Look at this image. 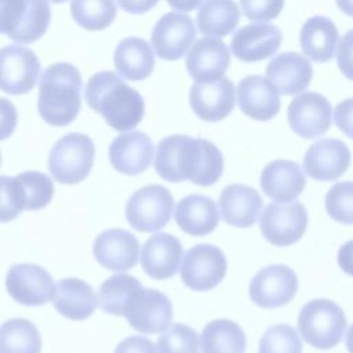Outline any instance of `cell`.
<instances>
[{
  "mask_svg": "<svg viewBox=\"0 0 353 353\" xmlns=\"http://www.w3.org/2000/svg\"><path fill=\"white\" fill-rule=\"evenodd\" d=\"M154 170L168 182L189 179L199 186L214 185L223 172V156L210 141L188 135H171L156 148Z\"/></svg>",
  "mask_w": 353,
  "mask_h": 353,
  "instance_id": "1",
  "label": "cell"
},
{
  "mask_svg": "<svg viewBox=\"0 0 353 353\" xmlns=\"http://www.w3.org/2000/svg\"><path fill=\"white\" fill-rule=\"evenodd\" d=\"M84 98L94 112L102 114L105 121L120 132L135 128L145 113L141 94L110 70L90 77Z\"/></svg>",
  "mask_w": 353,
  "mask_h": 353,
  "instance_id": "2",
  "label": "cell"
},
{
  "mask_svg": "<svg viewBox=\"0 0 353 353\" xmlns=\"http://www.w3.org/2000/svg\"><path fill=\"white\" fill-rule=\"evenodd\" d=\"M81 87L80 72L72 63L48 66L39 81L37 109L41 119L54 127L70 124L81 106Z\"/></svg>",
  "mask_w": 353,
  "mask_h": 353,
  "instance_id": "3",
  "label": "cell"
},
{
  "mask_svg": "<svg viewBox=\"0 0 353 353\" xmlns=\"http://www.w3.org/2000/svg\"><path fill=\"white\" fill-rule=\"evenodd\" d=\"M346 328L343 310L331 299L317 298L307 302L298 314V330L305 342L317 349L336 346Z\"/></svg>",
  "mask_w": 353,
  "mask_h": 353,
  "instance_id": "4",
  "label": "cell"
},
{
  "mask_svg": "<svg viewBox=\"0 0 353 353\" xmlns=\"http://www.w3.org/2000/svg\"><path fill=\"white\" fill-rule=\"evenodd\" d=\"M51 21L47 0H0V34L19 44L39 40Z\"/></svg>",
  "mask_w": 353,
  "mask_h": 353,
  "instance_id": "5",
  "label": "cell"
},
{
  "mask_svg": "<svg viewBox=\"0 0 353 353\" xmlns=\"http://www.w3.org/2000/svg\"><path fill=\"white\" fill-rule=\"evenodd\" d=\"M95 146L88 135L70 132L52 146L48 170L52 178L63 185H74L85 179L94 165Z\"/></svg>",
  "mask_w": 353,
  "mask_h": 353,
  "instance_id": "6",
  "label": "cell"
},
{
  "mask_svg": "<svg viewBox=\"0 0 353 353\" xmlns=\"http://www.w3.org/2000/svg\"><path fill=\"white\" fill-rule=\"evenodd\" d=\"M174 199L161 185H148L138 189L127 201L125 218L138 232H156L171 219Z\"/></svg>",
  "mask_w": 353,
  "mask_h": 353,
  "instance_id": "7",
  "label": "cell"
},
{
  "mask_svg": "<svg viewBox=\"0 0 353 353\" xmlns=\"http://www.w3.org/2000/svg\"><path fill=\"white\" fill-rule=\"evenodd\" d=\"M123 316L143 334L164 331L172 320V305L167 295L153 288H138L127 299Z\"/></svg>",
  "mask_w": 353,
  "mask_h": 353,
  "instance_id": "8",
  "label": "cell"
},
{
  "mask_svg": "<svg viewBox=\"0 0 353 353\" xmlns=\"http://www.w3.org/2000/svg\"><path fill=\"white\" fill-rule=\"evenodd\" d=\"M228 262L223 251L212 244H197L182 261L181 279L193 291H210L225 277Z\"/></svg>",
  "mask_w": 353,
  "mask_h": 353,
  "instance_id": "9",
  "label": "cell"
},
{
  "mask_svg": "<svg viewBox=\"0 0 353 353\" xmlns=\"http://www.w3.org/2000/svg\"><path fill=\"white\" fill-rule=\"evenodd\" d=\"M307 226V212L299 201L265 205L259 215V228L263 237L276 247L295 244Z\"/></svg>",
  "mask_w": 353,
  "mask_h": 353,
  "instance_id": "10",
  "label": "cell"
},
{
  "mask_svg": "<svg viewBox=\"0 0 353 353\" xmlns=\"http://www.w3.org/2000/svg\"><path fill=\"white\" fill-rule=\"evenodd\" d=\"M6 288L10 296L21 305L39 306L55 296L51 274L34 263H17L8 269Z\"/></svg>",
  "mask_w": 353,
  "mask_h": 353,
  "instance_id": "11",
  "label": "cell"
},
{
  "mask_svg": "<svg viewBox=\"0 0 353 353\" xmlns=\"http://www.w3.org/2000/svg\"><path fill=\"white\" fill-rule=\"evenodd\" d=\"M40 74V61L28 47L11 44L0 48V90L21 95L29 92Z\"/></svg>",
  "mask_w": 353,
  "mask_h": 353,
  "instance_id": "12",
  "label": "cell"
},
{
  "mask_svg": "<svg viewBox=\"0 0 353 353\" xmlns=\"http://www.w3.org/2000/svg\"><path fill=\"white\" fill-rule=\"evenodd\" d=\"M332 108L328 99L319 92L296 95L288 105L287 119L291 130L303 139L317 138L331 127Z\"/></svg>",
  "mask_w": 353,
  "mask_h": 353,
  "instance_id": "13",
  "label": "cell"
},
{
  "mask_svg": "<svg viewBox=\"0 0 353 353\" xmlns=\"http://www.w3.org/2000/svg\"><path fill=\"white\" fill-rule=\"evenodd\" d=\"M298 291V277L285 265H269L261 269L250 284L251 301L268 309L291 302Z\"/></svg>",
  "mask_w": 353,
  "mask_h": 353,
  "instance_id": "14",
  "label": "cell"
},
{
  "mask_svg": "<svg viewBox=\"0 0 353 353\" xmlns=\"http://www.w3.org/2000/svg\"><path fill=\"white\" fill-rule=\"evenodd\" d=\"M196 39L193 19L182 12H167L152 30V46L161 59L176 61L186 54Z\"/></svg>",
  "mask_w": 353,
  "mask_h": 353,
  "instance_id": "15",
  "label": "cell"
},
{
  "mask_svg": "<svg viewBox=\"0 0 353 353\" xmlns=\"http://www.w3.org/2000/svg\"><path fill=\"white\" fill-rule=\"evenodd\" d=\"M347 145L335 138H324L310 145L303 157V171L316 181H335L350 165Z\"/></svg>",
  "mask_w": 353,
  "mask_h": 353,
  "instance_id": "16",
  "label": "cell"
},
{
  "mask_svg": "<svg viewBox=\"0 0 353 353\" xmlns=\"http://www.w3.org/2000/svg\"><path fill=\"white\" fill-rule=\"evenodd\" d=\"M185 63L196 83H211L225 76L230 63V52L222 40L203 37L193 44Z\"/></svg>",
  "mask_w": 353,
  "mask_h": 353,
  "instance_id": "17",
  "label": "cell"
},
{
  "mask_svg": "<svg viewBox=\"0 0 353 353\" xmlns=\"http://www.w3.org/2000/svg\"><path fill=\"white\" fill-rule=\"evenodd\" d=\"M92 252L98 263L103 268L114 272H123L137 265L139 241L128 230L108 229L97 236Z\"/></svg>",
  "mask_w": 353,
  "mask_h": 353,
  "instance_id": "18",
  "label": "cell"
},
{
  "mask_svg": "<svg viewBox=\"0 0 353 353\" xmlns=\"http://www.w3.org/2000/svg\"><path fill=\"white\" fill-rule=\"evenodd\" d=\"M234 101V85L228 77L211 83H194L190 87V106L204 121L223 120L233 110Z\"/></svg>",
  "mask_w": 353,
  "mask_h": 353,
  "instance_id": "19",
  "label": "cell"
},
{
  "mask_svg": "<svg viewBox=\"0 0 353 353\" xmlns=\"http://www.w3.org/2000/svg\"><path fill=\"white\" fill-rule=\"evenodd\" d=\"M283 40L281 30L270 23H250L239 29L230 41L232 52L243 62H256L276 54Z\"/></svg>",
  "mask_w": 353,
  "mask_h": 353,
  "instance_id": "20",
  "label": "cell"
},
{
  "mask_svg": "<svg viewBox=\"0 0 353 353\" xmlns=\"http://www.w3.org/2000/svg\"><path fill=\"white\" fill-rule=\"evenodd\" d=\"M182 255V244L175 236L156 233L142 247L141 266L149 277L165 280L179 270Z\"/></svg>",
  "mask_w": 353,
  "mask_h": 353,
  "instance_id": "21",
  "label": "cell"
},
{
  "mask_svg": "<svg viewBox=\"0 0 353 353\" xmlns=\"http://www.w3.org/2000/svg\"><path fill=\"white\" fill-rule=\"evenodd\" d=\"M153 142L141 132H123L116 137L109 148V160L113 168L125 175H138L152 163Z\"/></svg>",
  "mask_w": 353,
  "mask_h": 353,
  "instance_id": "22",
  "label": "cell"
},
{
  "mask_svg": "<svg viewBox=\"0 0 353 353\" xmlns=\"http://www.w3.org/2000/svg\"><path fill=\"white\" fill-rule=\"evenodd\" d=\"M305 185L301 165L291 160H274L261 172V188L274 203H291L303 192Z\"/></svg>",
  "mask_w": 353,
  "mask_h": 353,
  "instance_id": "23",
  "label": "cell"
},
{
  "mask_svg": "<svg viewBox=\"0 0 353 353\" xmlns=\"http://www.w3.org/2000/svg\"><path fill=\"white\" fill-rule=\"evenodd\" d=\"M312 76L313 70L309 59L294 51L276 55L266 68L268 80L284 95H294L307 88Z\"/></svg>",
  "mask_w": 353,
  "mask_h": 353,
  "instance_id": "24",
  "label": "cell"
},
{
  "mask_svg": "<svg viewBox=\"0 0 353 353\" xmlns=\"http://www.w3.org/2000/svg\"><path fill=\"white\" fill-rule=\"evenodd\" d=\"M237 103L244 114L258 121H268L280 110L279 91L261 76H247L239 83Z\"/></svg>",
  "mask_w": 353,
  "mask_h": 353,
  "instance_id": "25",
  "label": "cell"
},
{
  "mask_svg": "<svg viewBox=\"0 0 353 353\" xmlns=\"http://www.w3.org/2000/svg\"><path fill=\"white\" fill-rule=\"evenodd\" d=\"M262 204V197L255 189L240 183L228 185L218 201L221 218L236 228L252 226L259 216Z\"/></svg>",
  "mask_w": 353,
  "mask_h": 353,
  "instance_id": "26",
  "label": "cell"
},
{
  "mask_svg": "<svg viewBox=\"0 0 353 353\" xmlns=\"http://www.w3.org/2000/svg\"><path fill=\"white\" fill-rule=\"evenodd\" d=\"M219 212L212 199L203 194H189L181 199L175 208V222L190 236L210 234L219 222Z\"/></svg>",
  "mask_w": 353,
  "mask_h": 353,
  "instance_id": "27",
  "label": "cell"
},
{
  "mask_svg": "<svg viewBox=\"0 0 353 353\" xmlns=\"http://www.w3.org/2000/svg\"><path fill=\"white\" fill-rule=\"evenodd\" d=\"M98 306L92 287L76 277L59 280L57 284L54 307L70 320L88 319Z\"/></svg>",
  "mask_w": 353,
  "mask_h": 353,
  "instance_id": "28",
  "label": "cell"
},
{
  "mask_svg": "<svg viewBox=\"0 0 353 353\" xmlns=\"http://www.w3.org/2000/svg\"><path fill=\"white\" fill-rule=\"evenodd\" d=\"M114 68L127 80L138 81L149 77L154 68L152 47L141 37L123 39L113 55Z\"/></svg>",
  "mask_w": 353,
  "mask_h": 353,
  "instance_id": "29",
  "label": "cell"
},
{
  "mask_svg": "<svg viewBox=\"0 0 353 353\" xmlns=\"http://www.w3.org/2000/svg\"><path fill=\"white\" fill-rule=\"evenodd\" d=\"M339 34L330 18L314 15L309 18L299 33L303 54L314 62H328L335 52Z\"/></svg>",
  "mask_w": 353,
  "mask_h": 353,
  "instance_id": "30",
  "label": "cell"
},
{
  "mask_svg": "<svg viewBox=\"0 0 353 353\" xmlns=\"http://www.w3.org/2000/svg\"><path fill=\"white\" fill-rule=\"evenodd\" d=\"M239 19L240 10L233 0H204L196 17L200 33L212 37H223L232 33Z\"/></svg>",
  "mask_w": 353,
  "mask_h": 353,
  "instance_id": "31",
  "label": "cell"
},
{
  "mask_svg": "<svg viewBox=\"0 0 353 353\" xmlns=\"http://www.w3.org/2000/svg\"><path fill=\"white\" fill-rule=\"evenodd\" d=\"M245 345L247 339L241 327L228 319L210 321L200 335L203 353H244Z\"/></svg>",
  "mask_w": 353,
  "mask_h": 353,
  "instance_id": "32",
  "label": "cell"
},
{
  "mask_svg": "<svg viewBox=\"0 0 353 353\" xmlns=\"http://www.w3.org/2000/svg\"><path fill=\"white\" fill-rule=\"evenodd\" d=\"M41 338L26 319H10L0 325V353H40Z\"/></svg>",
  "mask_w": 353,
  "mask_h": 353,
  "instance_id": "33",
  "label": "cell"
},
{
  "mask_svg": "<svg viewBox=\"0 0 353 353\" xmlns=\"http://www.w3.org/2000/svg\"><path fill=\"white\" fill-rule=\"evenodd\" d=\"M141 287V281L131 274H114L99 287L98 306L106 313L123 316L128 296Z\"/></svg>",
  "mask_w": 353,
  "mask_h": 353,
  "instance_id": "34",
  "label": "cell"
},
{
  "mask_svg": "<svg viewBox=\"0 0 353 353\" xmlns=\"http://www.w3.org/2000/svg\"><path fill=\"white\" fill-rule=\"evenodd\" d=\"M114 0H72L70 14L77 25L97 32L108 28L116 18Z\"/></svg>",
  "mask_w": 353,
  "mask_h": 353,
  "instance_id": "35",
  "label": "cell"
},
{
  "mask_svg": "<svg viewBox=\"0 0 353 353\" xmlns=\"http://www.w3.org/2000/svg\"><path fill=\"white\" fill-rule=\"evenodd\" d=\"M25 210L34 211L44 208L54 196V183L51 178L39 171H25L17 175Z\"/></svg>",
  "mask_w": 353,
  "mask_h": 353,
  "instance_id": "36",
  "label": "cell"
},
{
  "mask_svg": "<svg viewBox=\"0 0 353 353\" xmlns=\"http://www.w3.org/2000/svg\"><path fill=\"white\" fill-rule=\"evenodd\" d=\"M258 353H302V342L295 328L277 324L265 331L259 341Z\"/></svg>",
  "mask_w": 353,
  "mask_h": 353,
  "instance_id": "37",
  "label": "cell"
},
{
  "mask_svg": "<svg viewBox=\"0 0 353 353\" xmlns=\"http://www.w3.org/2000/svg\"><path fill=\"white\" fill-rule=\"evenodd\" d=\"M159 353H199V335L185 324H171L157 339Z\"/></svg>",
  "mask_w": 353,
  "mask_h": 353,
  "instance_id": "38",
  "label": "cell"
},
{
  "mask_svg": "<svg viewBox=\"0 0 353 353\" xmlns=\"http://www.w3.org/2000/svg\"><path fill=\"white\" fill-rule=\"evenodd\" d=\"M328 215L343 225H353V182H338L325 194Z\"/></svg>",
  "mask_w": 353,
  "mask_h": 353,
  "instance_id": "39",
  "label": "cell"
},
{
  "mask_svg": "<svg viewBox=\"0 0 353 353\" xmlns=\"http://www.w3.org/2000/svg\"><path fill=\"white\" fill-rule=\"evenodd\" d=\"M25 210L23 196L17 176H0V222L15 219Z\"/></svg>",
  "mask_w": 353,
  "mask_h": 353,
  "instance_id": "40",
  "label": "cell"
},
{
  "mask_svg": "<svg viewBox=\"0 0 353 353\" xmlns=\"http://www.w3.org/2000/svg\"><path fill=\"white\" fill-rule=\"evenodd\" d=\"M284 0H240V8L245 18L256 22H268L279 17Z\"/></svg>",
  "mask_w": 353,
  "mask_h": 353,
  "instance_id": "41",
  "label": "cell"
},
{
  "mask_svg": "<svg viewBox=\"0 0 353 353\" xmlns=\"http://www.w3.org/2000/svg\"><path fill=\"white\" fill-rule=\"evenodd\" d=\"M336 61L341 72L349 80H353V29L345 33L338 44Z\"/></svg>",
  "mask_w": 353,
  "mask_h": 353,
  "instance_id": "42",
  "label": "cell"
},
{
  "mask_svg": "<svg viewBox=\"0 0 353 353\" xmlns=\"http://www.w3.org/2000/svg\"><path fill=\"white\" fill-rule=\"evenodd\" d=\"M18 123L15 106L6 98H0V141L12 135Z\"/></svg>",
  "mask_w": 353,
  "mask_h": 353,
  "instance_id": "43",
  "label": "cell"
},
{
  "mask_svg": "<svg viewBox=\"0 0 353 353\" xmlns=\"http://www.w3.org/2000/svg\"><path fill=\"white\" fill-rule=\"evenodd\" d=\"M334 120L338 128L353 139V98H347L336 105Z\"/></svg>",
  "mask_w": 353,
  "mask_h": 353,
  "instance_id": "44",
  "label": "cell"
},
{
  "mask_svg": "<svg viewBox=\"0 0 353 353\" xmlns=\"http://www.w3.org/2000/svg\"><path fill=\"white\" fill-rule=\"evenodd\" d=\"M114 353H157V347L145 336H127L117 345Z\"/></svg>",
  "mask_w": 353,
  "mask_h": 353,
  "instance_id": "45",
  "label": "cell"
},
{
  "mask_svg": "<svg viewBox=\"0 0 353 353\" xmlns=\"http://www.w3.org/2000/svg\"><path fill=\"white\" fill-rule=\"evenodd\" d=\"M159 0H117L119 6L130 14H143L152 10Z\"/></svg>",
  "mask_w": 353,
  "mask_h": 353,
  "instance_id": "46",
  "label": "cell"
},
{
  "mask_svg": "<svg viewBox=\"0 0 353 353\" xmlns=\"http://www.w3.org/2000/svg\"><path fill=\"white\" fill-rule=\"evenodd\" d=\"M338 265L341 269L353 276V240L346 241L338 251Z\"/></svg>",
  "mask_w": 353,
  "mask_h": 353,
  "instance_id": "47",
  "label": "cell"
},
{
  "mask_svg": "<svg viewBox=\"0 0 353 353\" xmlns=\"http://www.w3.org/2000/svg\"><path fill=\"white\" fill-rule=\"evenodd\" d=\"M201 1H203V0H167V3H168L174 10H178V11H182V12L193 11L194 8L199 7V4H200Z\"/></svg>",
  "mask_w": 353,
  "mask_h": 353,
  "instance_id": "48",
  "label": "cell"
},
{
  "mask_svg": "<svg viewBox=\"0 0 353 353\" xmlns=\"http://www.w3.org/2000/svg\"><path fill=\"white\" fill-rule=\"evenodd\" d=\"M336 6L342 12L349 17H353V0H335Z\"/></svg>",
  "mask_w": 353,
  "mask_h": 353,
  "instance_id": "49",
  "label": "cell"
},
{
  "mask_svg": "<svg viewBox=\"0 0 353 353\" xmlns=\"http://www.w3.org/2000/svg\"><path fill=\"white\" fill-rule=\"evenodd\" d=\"M345 342H346V347H347L349 353H353V324L349 327V330L346 332Z\"/></svg>",
  "mask_w": 353,
  "mask_h": 353,
  "instance_id": "50",
  "label": "cell"
},
{
  "mask_svg": "<svg viewBox=\"0 0 353 353\" xmlns=\"http://www.w3.org/2000/svg\"><path fill=\"white\" fill-rule=\"evenodd\" d=\"M51 3H63V1H66V0H50Z\"/></svg>",
  "mask_w": 353,
  "mask_h": 353,
  "instance_id": "51",
  "label": "cell"
},
{
  "mask_svg": "<svg viewBox=\"0 0 353 353\" xmlns=\"http://www.w3.org/2000/svg\"><path fill=\"white\" fill-rule=\"evenodd\" d=\"M0 164H1V153H0Z\"/></svg>",
  "mask_w": 353,
  "mask_h": 353,
  "instance_id": "52",
  "label": "cell"
}]
</instances>
